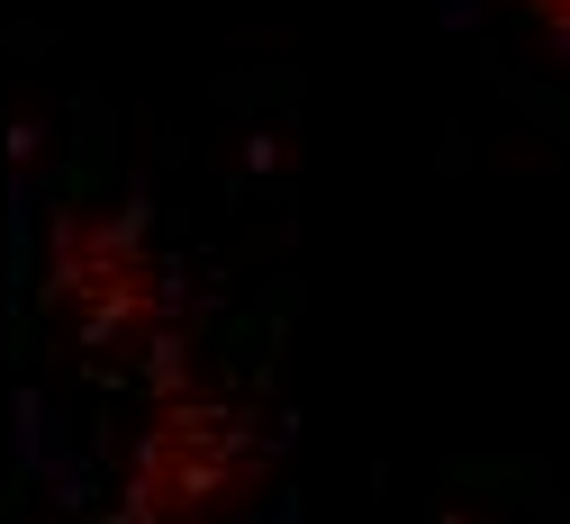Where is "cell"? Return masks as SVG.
Here are the masks:
<instances>
[{"label":"cell","instance_id":"6da1fadb","mask_svg":"<svg viewBox=\"0 0 570 524\" xmlns=\"http://www.w3.org/2000/svg\"><path fill=\"white\" fill-rule=\"evenodd\" d=\"M508 10L534 28V46H543V55H561V63H570V0H508Z\"/></svg>","mask_w":570,"mask_h":524}]
</instances>
